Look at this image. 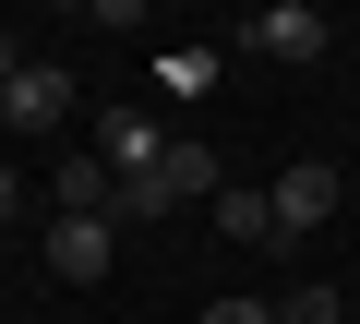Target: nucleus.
<instances>
[{
  "label": "nucleus",
  "mask_w": 360,
  "mask_h": 324,
  "mask_svg": "<svg viewBox=\"0 0 360 324\" xmlns=\"http://www.w3.org/2000/svg\"><path fill=\"white\" fill-rule=\"evenodd\" d=\"M276 324H336V288H288V300H276Z\"/></svg>",
  "instance_id": "nucleus-10"
},
{
  "label": "nucleus",
  "mask_w": 360,
  "mask_h": 324,
  "mask_svg": "<svg viewBox=\"0 0 360 324\" xmlns=\"http://www.w3.org/2000/svg\"><path fill=\"white\" fill-rule=\"evenodd\" d=\"M156 193H168V205H217V193H229L217 144H205V132H168V156H156Z\"/></svg>",
  "instance_id": "nucleus-4"
},
{
  "label": "nucleus",
  "mask_w": 360,
  "mask_h": 324,
  "mask_svg": "<svg viewBox=\"0 0 360 324\" xmlns=\"http://www.w3.org/2000/svg\"><path fill=\"white\" fill-rule=\"evenodd\" d=\"M348 205V181L324 169V156H300V169H276V240H312L324 216Z\"/></svg>",
  "instance_id": "nucleus-2"
},
{
  "label": "nucleus",
  "mask_w": 360,
  "mask_h": 324,
  "mask_svg": "<svg viewBox=\"0 0 360 324\" xmlns=\"http://www.w3.org/2000/svg\"><path fill=\"white\" fill-rule=\"evenodd\" d=\"M205 216H217V240H240V252H288V240H276V193H252V181H229Z\"/></svg>",
  "instance_id": "nucleus-6"
},
{
  "label": "nucleus",
  "mask_w": 360,
  "mask_h": 324,
  "mask_svg": "<svg viewBox=\"0 0 360 324\" xmlns=\"http://www.w3.org/2000/svg\"><path fill=\"white\" fill-rule=\"evenodd\" d=\"M108 264H120V228H108V216H60V228H49V276H60V288H96Z\"/></svg>",
  "instance_id": "nucleus-3"
},
{
  "label": "nucleus",
  "mask_w": 360,
  "mask_h": 324,
  "mask_svg": "<svg viewBox=\"0 0 360 324\" xmlns=\"http://www.w3.org/2000/svg\"><path fill=\"white\" fill-rule=\"evenodd\" d=\"M168 96H217V48H180L168 60Z\"/></svg>",
  "instance_id": "nucleus-9"
},
{
  "label": "nucleus",
  "mask_w": 360,
  "mask_h": 324,
  "mask_svg": "<svg viewBox=\"0 0 360 324\" xmlns=\"http://www.w3.org/2000/svg\"><path fill=\"white\" fill-rule=\"evenodd\" d=\"M96 156H108V169H120V181H144V169H156V156H168V132H156L144 108H108V120H96Z\"/></svg>",
  "instance_id": "nucleus-7"
},
{
  "label": "nucleus",
  "mask_w": 360,
  "mask_h": 324,
  "mask_svg": "<svg viewBox=\"0 0 360 324\" xmlns=\"http://www.w3.org/2000/svg\"><path fill=\"white\" fill-rule=\"evenodd\" d=\"M13 205H25V181H13V169H0V228H13Z\"/></svg>",
  "instance_id": "nucleus-12"
},
{
  "label": "nucleus",
  "mask_w": 360,
  "mask_h": 324,
  "mask_svg": "<svg viewBox=\"0 0 360 324\" xmlns=\"http://www.w3.org/2000/svg\"><path fill=\"white\" fill-rule=\"evenodd\" d=\"M193 324H276V300H240V288H229V300H205Z\"/></svg>",
  "instance_id": "nucleus-11"
},
{
  "label": "nucleus",
  "mask_w": 360,
  "mask_h": 324,
  "mask_svg": "<svg viewBox=\"0 0 360 324\" xmlns=\"http://www.w3.org/2000/svg\"><path fill=\"white\" fill-rule=\"evenodd\" d=\"M13 72H25V37H0V84H13Z\"/></svg>",
  "instance_id": "nucleus-13"
},
{
  "label": "nucleus",
  "mask_w": 360,
  "mask_h": 324,
  "mask_svg": "<svg viewBox=\"0 0 360 324\" xmlns=\"http://www.w3.org/2000/svg\"><path fill=\"white\" fill-rule=\"evenodd\" d=\"M108 205H120V169H108L96 144H72L60 156V216H108Z\"/></svg>",
  "instance_id": "nucleus-8"
},
{
  "label": "nucleus",
  "mask_w": 360,
  "mask_h": 324,
  "mask_svg": "<svg viewBox=\"0 0 360 324\" xmlns=\"http://www.w3.org/2000/svg\"><path fill=\"white\" fill-rule=\"evenodd\" d=\"M0 120H13V132H60V120H72V84H60L49 60H25L13 84H0Z\"/></svg>",
  "instance_id": "nucleus-5"
},
{
  "label": "nucleus",
  "mask_w": 360,
  "mask_h": 324,
  "mask_svg": "<svg viewBox=\"0 0 360 324\" xmlns=\"http://www.w3.org/2000/svg\"><path fill=\"white\" fill-rule=\"evenodd\" d=\"M240 48H252V60H288V72H300V60H324V48H336V25L312 13V0H264V13L240 25Z\"/></svg>",
  "instance_id": "nucleus-1"
}]
</instances>
